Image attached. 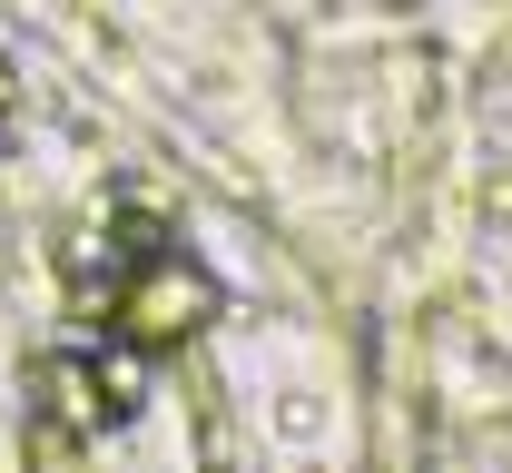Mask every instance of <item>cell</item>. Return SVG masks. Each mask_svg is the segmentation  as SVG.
<instances>
[{
    "label": "cell",
    "mask_w": 512,
    "mask_h": 473,
    "mask_svg": "<svg viewBox=\"0 0 512 473\" xmlns=\"http://www.w3.org/2000/svg\"><path fill=\"white\" fill-rule=\"evenodd\" d=\"M50 405L79 424V434H109V424H128V405H138V365H128V345L119 355H69V365H50Z\"/></svg>",
    "instance_id": "cell-1"
},
{
    "label": "cell",
    "mask_w": 512,
    "mask_h": 473,
    "mask_svg": "<svg viewBox=\"0 0 512 473\" xmlns=\"http://www.w3.org/2000/svg\"><path fill=\"white\" fill-rule=\"evenodd\" d=\"M0 119H10V69H0Z\"/></svg>",
    "instance_id": "cell-2"
}]
</instances>
